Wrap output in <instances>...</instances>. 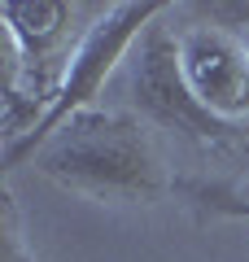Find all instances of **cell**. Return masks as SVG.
I'll use <instances>...</instances> for the list:
<instances>
[{"label": "cell", "instance_id": "obj_3", "mask_svg": "<svg viewBox=\"0 0 249 262\" xmlns=\"http://www.w3.org/2000/svg\"><path fill=\"white\" fill-rule=\"evenodd\" d=\"M157 13H166L162 0H127V5H110V9L92 22L88 39L79 44L70 70H66V83H61V92H57L53 110H48L18 144L5 149V170H13V166H22L27 158H35V149L53 136L57 127H66L74 114L92 110V96L105 88L110 70L140 44V39H144V31L153 27Z\"/></svg>", "mask_w": 249, "mask_h": 262}, {"label": "cell", "instance_id": "obj_4", "mask_svg": "<svg viewBox=\"0 0 249 262\" xmlns=\"http://www.w3.org/2000/svg\"><path fill=\"white\" fill-rule=\"evenodd\" d=\"M131 105L144 122L184 136V140L201 144V149H236L240 144V122H223L193 96L179 66V31L153 27L136 44V61H131Z\"/></svg>", "mask_w": 249, "mask_h": 262}, {"label": "cell", "instance_id": "obj_2", "mask_svg": "<svg viewBox=\"0 0 249 262\" xmlns=\"http://www.w3.org/2000/svg\"><path fill=\"white\" fill-rule=\"evenodd\" d=\"M105 9L70 0H5L0 44H5V149L18 144L48 110L66 83L79 44Z\"/></svg>", "mask_w": 249, "mask_h": 262}, {"label": "cell", "instance_id": "obj_7", "mask_svg": "<svg viewBox=\"0 0 249 262\" xmlns=\"http://www.w3.org/2000/svg\"><path fill=\"white\" fill-rule=\"evenodd\" d=\"M227 192L236 196V201H245V206H249V179H245V184H240V188H227Z\"/></svg>", "mask_w": 249, "mask_h": 262}, {"label": "cell", "instance_id": "obj_5", "mask_svg": "<svg viewBox=\"0 0 249 262\" xmlns=\"http://www.w3.org/2000/svg\"><path fill=\"white\" fill-rule=\"evenodd\" d=\"M179 66L193 96L223 122L249 118V44L223 27H184L179 31Z\"/></svg>", "mask_w": 249, "mask_h": 262}, {"label": "cell", "instance_id": "obj_6", "mask_svg": "<svg viewBox=\"0 0 249 262\" xmlns=\"http://www.w3.org/2000/svg\"><path fill=\"white\" fill-rule=\"evenodd\" d=\"M188 196H197L205 210H214V214H227V219H249V206L245 201H236V196L227 192V188H205V184H188L184 188Z\"/></svg>", "mask_w": 249, "mask_h": 262}, {"label": "cell", "instance_id": "obj_1", "mask_svg": "<svg viewBox=\"0 0 249 262\" xmlns=\"http://www.w3.org/2000/svg\"><path fill=\"white\" fill-rule=\"evenodd\" d=\"M35 170L66 192L105 206H153L171 192L162 149L140 114L83 110L35 149Z\"/></svg>", "mask_w": 249, "mask_h": 262}]
</instances>
